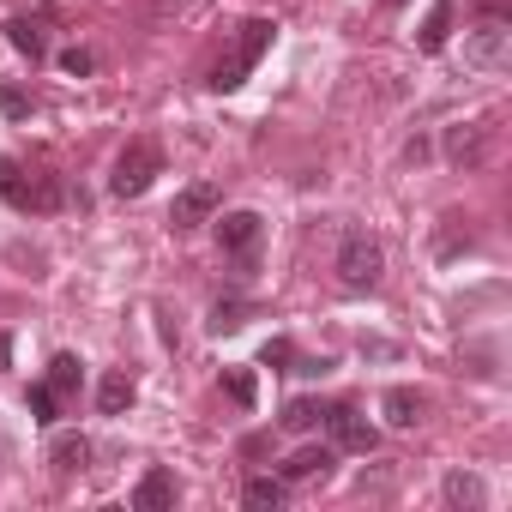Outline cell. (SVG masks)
Returning a JSON list of instances; mask_svg holds the SVG:
<instances>
[{"label": "cell", "instance_id": "15", "mask_svg": "<svg viewBox=\"0 0 512 512\" xmlns=\"http://www.w3.org/2000/svg\"><path fill=\"white\" fill-rule=\"evenodd\" d=\"M482 151H488L482 127H446V157L452 163H482Z\"/></svg>", "mask_w": 512, "mask_h": 512}, {"label": "cell", "instance_id": "6", "mask_svg": "<svg viewBox=\"0 0 512 512\" xmlns=\"http://www.w3.org/2000/svg\"><path fill=\"white\" fill-rule=\"evenodd\" d=\"M326 422H332V446H338V452H374V446H380V428H374L362 410H350V404H332Z\"/></svg>", "mask_w": 512, "mask_h": 512}, {"label": "cell", "instance_id": "1", "mask_svg": "<svg viewBox=\"0 0 512 512\" xmlns=\"http://www.w3.org/2000/svg\"><path fill=\"white\" fill-rule=\"evenodd\" d=\"M0 199L13 211H61L73 193L61 187V175H25L19 163H0Z\"/></svg>", "mask_w": 512, "mask_h": 512}, {"label": "cell", "instance_id": "9", "mask_svg": "<svg viewBox=\"0 0 512 512\" xmlns=\"http://www.w3.org/2000/svg\"><path fill=\"white\" fill-rule=\"evenodd\" d=\"M452 19H458L452 0H434L428 19H422V31H416V49H422V55H440V49H446V37H452Z\"/></svg>", "mask_w": 512, "mask_h": 512}, {"label": "cell", "instance_id": "14", "mask_svg": "<svg viewBox=\"0 0 512 512\" xmlns=\"http://www.w3.org/2000/svg\"><path fill=\"white\" fill-rule=\"evenodd\" d=\"M7 43H13L19 55H31V61H43V55H49V37H43V19H7Z\"/></svg>", "mask_w": 512, "mask_h": 512}, {"label": "cell", "instance_id": "21", "mask_svg": "<svg viewBox=\"0 0 512 512\" xmlns=\"http://www.w3.org/2000/svg\"><path fill=\"white\" fill-rule=\"evenodd\" d=\"M247 314H253V308H247V302H217V308H211V320H205V326H211V332H217V338H223V332H241V326H247Z\"/></svg>", "mask_w": 512, "mask_h": 512}, {"label": "cell", "instance_id": "25", "mask_svg": "<svg viewBox=\"0 0 512 512\" xmlns=\"http://www.w3.org/2000/svg\"><path fill=\"white\" fill-rule=\"evenodd\" d=\"M61 67H67L73 79H85V73H91L97 61H91V49H67V55H61Z\"/></svg>", "mask_w": 512, "mask_h": 512}, {"label": "cell", "instance_id": "8", "mask_svg": "<svg viewBox=\"0 0 512 512\" xmlns=\"http://www.w3.org/2000/svg\"><path fill=\"white\" fill-rule=\"evenodd\" d=\"M506 43H512L506 19H482V25H476V31L464 37V61L488 73V67H500V61H506Z\"/></svg>", "mask_w": 512, "mask_h": 512}, {"label": "cell", "instance_id": "11", "mask_svg": "<svg viewBox=\"0 0 512 512\" xmlns=\"http://www.w3.org/2000/svg\"><path fill=\"white\" fill-rule=\"evenodd\" d=\"M380 410H386V422H392V428H416L428 404H422V392H410V386H392Z\"/></svg>", "mask_w": 512, "mask_h": 512}, {"label": "cell", "instance_id": "7", "mask_svg": "<svg viewBox=\"0 0 512 512\" xmlns=\"http://www.w3.org/2000/svg\"><path fill=\"white\" fill-rule=\"evenodd\" d=\"M217 205H223V193H217L211 181H193V187H181V193H175L169 223H175V229H199V223H211V217H217Z\"/></svg>", "mask_w": 512, "mask_h": 512}, {"label": "cell", "instance_id": "12", "mask_svg": "<svg viewBox=\"0 0 512 512\" xmlns=\"http://www.w3.org/2000/svg\"><path fill=\"white\" fill-rule=\"evenodd\" d=\"M49 464H55L61 476L85 470V464H91V440H85V434H55V446H49Z\"/></svg>", "mask_w": 512, "mask_h": 512}, {"label": "cell", "instance_id": "26", "mask_svg": "<svg viewBox=\"0 0 512 512\" xmlns=\"http://www.w3.org/2000/svg\"><path fill=\"white\" fill-rule=\"evenodd\" d=\"M290 362H296L290 338H272V344H266V368H290Z\"/></svg>", "mask_w": 512, "mask_h": 512}, {"label": "cell", "instance_id": "4", "mask_svg": "<svg viewBox=\"0 0 512 512\" xmlns=\"http://www.w3.org/2000/svg\"><path fill=\"white\" fill-rule=\"evenodd\" d=\"M380 266H386V253H380V241L374 235H344V247H338V284L344 290H374L380 284Z\"/></svg>", "mask_w": 512, "mask_h": 512}, {"label": "cell", "instance_id": "18", "mask_svg": "<svg viewBox=\"0 0 512 512\" xmlns=\"http://www.w3.org/2000/svg\"><path fill=\"white\" fill-rule=\"evenodd\" d=\"M446 500H452V506H482V500H488V488H482V476L452 470V476H446Z\"/></svg>", "mask_w": 512, "mask_h": 512}, {"label": "cell", "instance_id": "10", "mask_svg": "<svg viewBox=\"0 0 512 512\" xmlns=\"http://www.w3.org/2000/svg\"><path fill=\"white\" fill-rule=\"evenodd\" d=\"M133 506H139V512H169V506H175V476H169V470H145L139 488H133Z\"/></svg>", "mask_w": 512, "mask_h": 512}, {"label": "cell", "instance_id": "22", "mask_svg": "<svg viewBox=\"0 0 512 512\" xmlns=\"http://www.w3.org/2000/svg\"><path fill=\"white\" fill-rule=\"evenodd\" d=\"M31 416H37V422H55V416H61V398H55L49 386H31Z\"/></svg>", "mask_w": 512, "mask_h": 512}, {"label": "cell", "instance_id": "2", "mask_svg": "<svg viewBox=\"0 0 512 512\" xmlns=\"http://www.w3.org/2000/svg\"><path fill=\"white\" fill-rule=\"evenodd\" d=\"M272 31H278L272 19H247V25H241V37H235V49L217 61V73H211V91H235V85H241L253 67H260V55L272 49Z\"/></svg>", "mask_w": 512, "mask_h": 512}, {"label": "cell", "instance_id": "5", "mask_svg": "<svg viewBox=\"0 0 512 512\" xmlns=\"http://www.w3.org/2000/svg\"><path fill=\"white\" fill-rule=\"evenodd\" d=\"M260 235H266L260 211H223V217H217V247L229 253L241 272L253 266V253H260Z\"/></svg>", "mask_w": 512, "mask_h": 512}, {"label": "cell", "instance_id": "17", "mask_svg": "<svg viewBox=\"0 0 512 512\" xmlns=\"http://www.w3.org/2000/svg\"><path fill=\"white\" fill-rule=\"evenodd\" d=\"M79 368H85L79 356H55V362H49V380H43V386H49L55 398H73V392H79V380H85Z\"/></svg>", "mask_w": 512, "mask_h": 512}, {"label": "cell", "instance_id": "27", "mask_svg": "<svg viewBox=\"0 0 512 512\" xmlns=\"http://www.w3.org/2000/svg\"><path fill=\"white\" fill-rule=\"evenodd\" d=\"M7 362H13V338H7V332H0V368H7Z\"/></svg>", "mask_w": 512, "mask_h": 512}, {"label": "cell", "instance_id": "3", "mask_svg": "<svg viewBox=\"0 0 512 512\" xmlns=\"http://www.w3.org/2000/svg\"><path fill=\"white\" fill-rule=\"evenodd\" d=\"M163 175V151L151 145V139H133L121 157H115V175H109V193L115 199H139L151 181Z\"/></svg>", "mask_w": 512, "mask_h": 512}, {"label": "cell", "instance_id": "23", "mask_svg": "<svg viewBox=\"0 0 512 512\" xmlns=\"http://www.w3.org/2000/svg\"><path fill=\"white\" fill-rule=\"evenodd\" d=\"M223 386H229V398H235V404H253V374H247V368H229V374H223Z\"/></svg>", "mask_w": 512, "mask_h": 512}, {"label": "cell", "instance_id": "16", "mask_svg": "<svg viewBox=\"0 0 512 512\" xmlns=\"http://www.w3.org/2000/svg\"><path fill=\"white\" fill-rule=\"evenodd\" d=\"M127 404H133V380H127L121 368L103 374V380H97V410H103V416H121Z\"/></svg>", "mask_w": 512, "mask_h": 512}, {"label": "cell", "instance_id": "24", "mask_svg": "<svg viewBox=\"0 0 512 512\" xmlns=\"http://www.w3.org/2000/svg\"><path fill=\"white\" fill-rule=\"evenodd\" d=\"M0 109H7V121H25V115H31V97L7 85V91H0Z\"/></svg>", "mask_w": 512, "mask_h": 512}, {"label": "cell", "instance_id": "20", "mask_svg": "<svg viewBox=\"0 0 512 512\" xmlns=\"http://www.w3.org/2000/svg\"><path fill=\"white\" fill-rule=\"evenodd\" d=\"M241 500H247V506H284V476H253V482L241 488Z\"/></svg>", "mask_w": 512, "mask_h": 512}, {"label": "cell", "instance_id": "19", "mask_svg": "<svg viewBox=\"0 0 512 512\" xmlns=\"http://www.w3.org/2000/svg\"><path fill=\"white\" fill-rule=\"evenodd\" d=\"M320 422H326V404H320V398H296V404H284V428L308 434V428H320Z\"/></svg>", "mask_w": 512, "mask_h": 512}, {"label": "cell", "instance_id": "13", "mask_svg": "<svg viewBox=\"0 0 512 512\" xmlns=\"http://www.w3.org/2000/svg\"><path fill=\"white\" fill-rule=\"evenodd\" d=\"M338 458V446H302L290 464H284V482H308V476H326Z\"/></svg>", "mask_w": 512, "mask_h": 512}]
</instances>
